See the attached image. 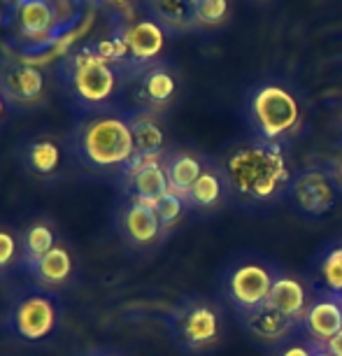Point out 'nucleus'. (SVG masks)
I'll return each instance as SVG.
<instances>
[{"mask_svg":"<svg viewBox=\"0 0 342 356\" xmlns=\"http://www.w3.org/2000/svg\"><path fill=\"white\" fill-rule=\"evenodd\" d=\"M77 168L89 177L119 179L136 156L126 112L107 110L77 117L68 136Z\"/></svg>","mask_w":342,"mask_h":356,"instance_id":"1","label":"nucleus"},{"mask_svg":"<svg viewBox=\"0 0 342 356\" xmlns=\"http://www.w3.org/2000/svg\"><path fill=\"white\" fill-rule=\"evenodd\" d=\"M56 77L77 117L117 110V96L131 84L126 70L100 56L91 42L65 54L56 68Z\"/></svg>","mask_w":342,"mask_h":356,"instance_id":"2","label":"nucleus"},{"mask_svg":"<svg viewBox=\"0 0 342 356\" xmlns=\"http://www.w3.org/2000/svg\"><path fill=\"white\" fill-rule=\"evenodd\" d=\"M224 175L228 186L250 200L277 198L291 182L282 147L266 140L236 147L224 163Z\"/></svg>","mask_w":342,"mask_h":356,"instance_id":"3","label":"nucleus"},{"mask_svg":"<svg viewBox=\"0 0 342 356\" xmlns=\"http://www.w3.org/2000/svg\"><path fill=\"white\" fill-rule=\"evenodd\" d=\"M61 319L63 303L58 291L31 282L10 293L3 326L12 338L28 345H44L58 333Z\"/></svg>","mask_w":342,"mask_h":356,"instance_id":"4","label":"nucleus"},{"mask_svg":"<svg viewBox=\"0 0 342 356\" xmlns=\"http://www.w3.org/2000/svg\"><path fill=\"white\" fill-rule=\"evenodd\" d=\"M8 24L17 33V44L24 54H42L70 33L54 0H12Z\"/></svg>","mask_w":342,"mask_h":356,"instance_id":"5","label":"nucleus"},{"mask_svg":"<svg viewBox=\"0 0 342 356\" xmlns=\"http://www.w3.org/2000/svg\"><path fill=\"white\" fill-rule=\"evenodd\" d=\"M252 119L266 143H277L300 124V105L289 89L266 84L252 96Z\"/></svg>","mask_w":342,"mask_h":356,"instance_id":"6","label":"nucleus"},{"mask_svg":"<svg viewBox=\"0 0 342 356\" xmlns=\"http://www.w3.org/2000/svg\"><path fill=\"white\" fill-rule=\"evenodd\" d=\"M19 161L33 179L49 184L61 182L72 168H77L68 138L51 136V133L26 138L19 147Z\"/></svg>","mask_w":342,"mask_h":356,"instance_id":"7","label":"nucleus"},{"mask_svg":"<svg viewBox=\"0 0 342 356\" xmlns=\"http://www.w3.org/2000/svg\"><path fill=\"white\" fill-rule=\"evenodd\" d=\"M177 345L186 352H203L212 347L221 335V317L217 307L205 300H184L168 319Z\"/></svg>","mask_w":342,"mask_h":356,"instance_id":"8","label":"nucleus"},{"mask_svg":"<svg viewBox=\"0 0 342 356\" xmlns=\"http://www.w3.org/2000/svg\"><path fill=\"white\" fill-rule=\"evenodd\" d=\"M114 33L122 38L126 51H129V65L133 79L147 65H152V61L165 47V29L154 17L119 15L117 24H114Z\"/></svg>","mask_w":342,"mask_h":356,"instance_id":"9","label":"nucleus"},{"mask_svg":"<svg viewBox=\"0 0 342 356\" xmlns=\"http://www.w3.org/2000/svg\"><path fill=\"white\" fill-rule=\"evenodd\" d=\"M47 77L33 63L0 58V96L10 110H28L44 100Z\"/></svg>","mask_w":342,"mask_h":356,"instance_id":"10","label":"nucleus"},{"mask_svg":"<svg viewBox=\"0 0 342 356\" xmlns=\"http://www.w3.org/2000/svg\"><path fill=\"white\" fill-rule=\"evenodd\" d=\"M114 228L131 250H149L165 235L154 207L122 198L114 210Z\"/></svg>","mask_w":342,"mask_h":356,"instance_id":"11","label":"nucleus"},{"mask_svg":"<svg viewBox=\"0 0 342 356\" xmlns=\"http://www.w3.org/2000/svg\"><path fill=\"white\" fill-rule=\"evenodd\" d=\"M119 191L124 198L154 207L170 191L168 175L161 159H133L122 177L117 179Z\"/></svg>","mask_w":342,"mask_h":356,"instance_id":"12","label":"nucleus"},{"mask_svg":"<svg viewBox=\"0 0 342 356\" xmlns=\"http://www.w3.org/2000/svg\"><path fill=\"white\" fill-rule=\"evenodd\" d=\"M275 275L270 268L261 264H243L228 275L226 291L228 298L236 303L240 310L250 312L268 303V296L272 291Z\"/></svg>","mask_w":342,"mask_h":356,"instance_id":"13","label":"nucleus"},{"mask_svg":"<svg viewBox=\"0 0 342 356\" xmlns=\"http://www.w3.org/2000/svg\"><path fill=\"white\" fill-rule=\"evenodd\" d=\"M133 100L138 105V112H161L172 103L177 93V79L163 65H147L140 75L131 82Z\"/></svg>","mask_w":342,"mask_h":356,"instance_id":"14","label":"nucleus"},{"mask_svg":"<svg viewBox=\"0 0 342 356\" xmlns=\"http://www.w3.org/2000/svg\"><path fill=\"white\" fill-rule=\"evenodd\" d=\"M291 191L293 198H296V205L305 214H312V217L326 214L335 205V200H338V191H335L331 177L321 170L300 172L293 179Z\"/></svg>","mask_w":342,"mask_h":356,"instance_id":"15","label":"nucleus"},{"mask_svg":"<svg viewBox=\"0 0 342 356\" xmlns=\"http://www.w3.org/2000/svg\"><path fill=\"white\" fill-rule=\"evenodd\" d=\"M77 266H75V254H72L70 245L61 240L54 250L47 254L42 261H38L26 275L35 282V284L51 289V291H61V289L70 286V282L75 280Z\"/></svg>","mask_w":342,"mask_h":356,"instance_id":"16","label":"nucleus"},{"mask_svg":"<svg viewBox=\"0 0 342 356\" xmlns=\"http://www.w3.org/2000/svg\"><path fill=\"white\" fill-rule=\"evenodd\" d=\"M303 324L307 328V333L312 335V342L317 345H326L333 335H338L342 331V300L340 296L328 293L324 298L314 300L307 307Z\"/></svg>","mask_w":342,"mask_h":356,"instance_id":"17","label":"nucleus"},{"mask_svg":"<svg viewBox=\"0 0 342 356\" xmlns=\"http://www.w3.org/2000/svg\"><path fill=\"white\" fill-rule=\"evenodd\" d=\"M19 243H22V264H19V270L26 273L61 243V235H58L54 221L35 219L19 233Z\"/></svg>","mask_w":342,"mask_h":356,"instance_id":"18","label":"nucleus"},{"mask_svg":"<svg viewBox=\"0 0 342 356\" xmlns=\"http://www.w3.org/2000/svg\"><path fill=\"white\" fill-rule=\"evenodd\" d=\"M136 143V156L133 159H161L165 149V133L154 114L147 112H126Z\"/></svg>","mask_w":342,"mask_h":356,"instance_id":"19","label":"nucleus"},{"mask_svg":"<svg viewBox=\"0 0 342 356\" xmlns=\"http://www.w3.org/2000/svg\"><path fill=\"white\" fill-rule=\"evenodd\" d=\"M268 305L282 312L284 317H289L291 321H303L307 307H310L307 305L305 286L298 280L289 277V275L275 277L272 291L268 296Z\"/></svg>","mask_w":342,"mask_h":356,"instance_id":"20","label":"nucleus"},{"mask_svg":"<svg viewBox=\"0 0 342 356\" xmlns=\"http://www.w3.org/2000/svg\"><path fill=\"white\" fill-rule=\"evenodd\" d=\"M163 168H165V175H168V184H170V191L177 193V196L186 198V193L196 179L203 175L205 165L196 154H189V152H179V154H172V156H163Z\"/></svg>","mask_w":342,"mask_h":356,"instance_id":"21","label":"nucleus"},{"mask_svg":"<svg viewBox=\"0 0 342 356\" xmlns=\"http://www.w3.org/2000/svg\"><path fill=\"white\" fill-rule=\"evenodd\" d=\"M296 321H291L289 317H284L282 312H277L270 305H261L256 310H250L245 317V326L252 335H256L259 340L266 342H277L282 338H286L289 331L293 328Z\"/></svg>","mask_w":342,"mask_h":356,"instance_id":"22","label":"nucleus"},{"mask_svg":"<svg viewBox=\"0 0 342 356\" xmlns=\"http://www.w3.org/2000/svg\"><path fill=\"white\" fill-rule=\"evenodd\" d=\"M152 17L170 31H186L196 26V0H147Z\"/></svg>","mask_w":342,"mask_h":356,"instance_id":"23","label":"nucleus"},{"mask_svg":"<svg viewBox=\"0 0 342 356\" xmlns=\"http://www.w3.org/2000/svg\"><path fill=\"white\" fill-rule=\"evenodd\" d=\"M221 198H224V179H221L217 170H207L205 168L184 200L186 205L196 207V210H210V207L221 203Z\"/></svg>","mask_w":342,"mask_h":356,"instance_id":"24","label":"nucleus"},{"mask_svg":"<svg viewBox=\"0 0 342 356\" xmlns=\"http://www.w3.org/2000/svg\"><path fill=\"white\" fill-rule=\"evenodd\" d=\"M19 264H22V243H19V233L0 226V277L10 275L15 268H19Z\"/></svg>","mask_w":342,"mask_h":356,"instance_id":"25","label":"nucleus"},{"mask_svg":"<svg viewBox=\"0 0 342 356\" xmlns=\"http://www.w3.org/2000/svg\"><path fill=\"white\" fill-rule=\"evenodd\" d=\"M186 200L182 196H177V193L168 191L163 198L158 200L156 205H154V210H156L158 219H161V226H163V231L168 233L172 226L177 224L179 219H182V214L186 212Z\"/></svg>","mask_w":342,"mask_h":356,"instance_id":"26","label":"nucleus"},{"mask_svg":"<svg viewBox=\"0 0 342 356\" xmlns=\"http://www.w3.org/2000/svg\"><path fill=\"white\" fill-rule=\"evenodd\" d=\"M321 280L331 293H342V247H335L321 259Z\"/></svg>","mask_w":342,"mask_h":356,"instance_id":"27","label":"nucleus"},{"mask_svg":"<svg viewBox=\"0 0 342 356\" xmlns=\"http://www.w3.org/2000/svg\"><path fill=\"white\" fill-rule=\"evenodd\" d=\"M228 0H196V26H217L226 19Z\"/></svg>","mask_w":342,"mask_h":356,"instance_id":"28","label":"nucleus"},{"mask_svg":"<svg viewBox=\"0 0 342 356\" xmlns=\"http://www.w3.org/2000/svg\"><path fill=\"white\" fill-rule=\"evenodd\" d=\"M279 356H312V347H307V345H291V347H286Z\"/></svg>","mask_w":342,"mask_h":356,"instance_id":"29","label":"nucleus"},{"mask_svg":"<svg viewBox=\"0 0 342 356\" xmlns=\"http://www.w3.org/2000/svg\"><path fill=\"white\" fill-rule=\"evenodd\" d=\"M324 347H326L333 356H342V331H340L338 335H333V338L328 340Z\"/></svg>","mask_w":342,"mask_h":356,"instance_id":"30","label":"nucleus"},{"mask_svg":"<svg viewBox=\"0 0 342 356\" xmlns=\"http://www.w3.org/2000/svg\"><path fill=\"white\" fill-rule=\"evenodd\" d=\"M82 356H126V354L117 352V349H107V347H93V349H89V352L82 354Z\"/></svg>","mask_w":342,"mask_h":356,"instance_id":"31","label":"nucleus"},{"mask_svg":"<svg viewBox=\"0 0 342 356\" xmlns=\"http://www.w3.org/2000/svg\"><path fill=\"white\" fill-rule=\"evenodd\" d=\"M131 3H133V0H105L107 8H112L114 12H122V10H126Z\"/></svg>","mask_w":342,"mask_h":356,"instance_id":"32","label":"nucleus"},{"mask_svg":"<svg viewBox=\"0 0 342 356\" xmlns=\"http://www.w3.org/2000/svg\"><path fill=\"white\" fill-rule=\"evenodd\" d=\"M312 356H333V354L328 352L324 345H317V342H314V345H312Z\"/></svg>","mask_w":342,"mask_h":356,"instance_id":"33","label":"nucleus"},{"mask_svg":"<svg viewBox=\"0 0 342 356\" xmlns=\"http://www.w3.org/2000/svg\"><path fill=\"white\" fill-rule=\"evenodd\" d=\"M8 110H10V105L5 103L3 96H0V122H3V117H5V112H8Z\"/></svg>","mask_w":342,"mask_h":356,"instance_id":"34","label":"nucleus"},{"mask_svg":"<svg viewBox=\"0 0 342 356\" xmlns=\"http://www.w3.org/2000/svg\"><path fill=\"white\" fill-rule=\"evenodd\" d=\"M340 177H342V161H340Z\"/></svg>","mask_w":342,"mask_h":356,"instance_id":"35","label":"nucleus"},{"mask_svg":"<svg viewBox=\"0 0 342 356\" xmlns=\"http://www.w3.org/2000/svg\"><path fill=\"white\" fill-rule=\"evenodd\" d=\"M340 300H342V293H340Z\"/></svg>","mask_w":342,"mask_h":356,"instance_id":"36","label":"nucleus"}]
</instances>
